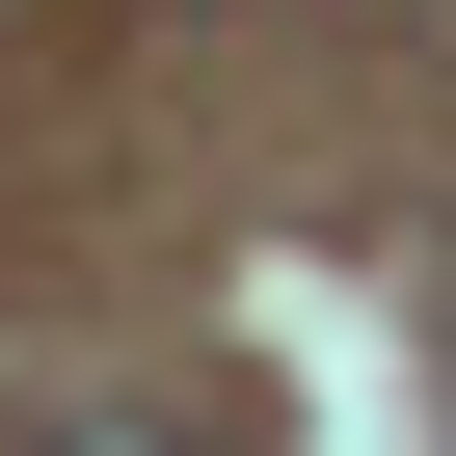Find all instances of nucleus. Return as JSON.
<instances>
[{
  "mask_svg": "<svg viewBox=\"0 0 456 456\" xmlns=\"http://www.w3.org/2000/svg\"><path fill=\"white\" fill-rule=\"evenodd\" d=\"M28 456H188V429H134V403H81V429H28Z\"/></svg>",
  "mask_w": 456,
  "mask_h": 456,
  "instance_id": "obj_1",
  "label": "nucleus"
}]
</instances>
